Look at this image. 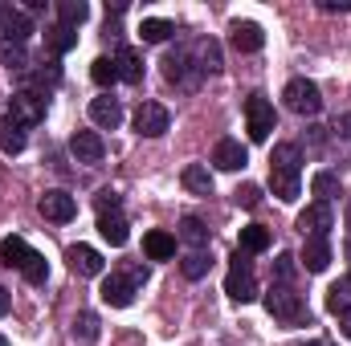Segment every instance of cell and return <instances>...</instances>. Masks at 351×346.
I'll list each match as a JSON object with an SVG mask.
<instances>
[{"mask_svg": "<svg viewBox=\"0 0 351 346\" xmlns=\"http://www.w3.org/2000/svg\"><path fill=\"white\" fill-rule=\"evenodd\" d=\"M335 135H339V139H351V110L335 118Z\"/></svg>", "mask_w": 351, "mask_h": 346, "instance_id": "cell-41", "label": "cell"}, {"mask_svg": "<svg viewBox=\"0 0 351 346\" xmlns=\"http://www.w3.org/2000/svg\"><path fill=\"white\" fill-rule=\"evenodd\" d=\"M176 237H180L184 245H192V249H208V228H204V220H196V216H184Z\"/></svg>", "mask_w": 351, "mask_h": 346, "instance_id": "cell-26", "label": "cell"}, {"mask_svg": "<svg viewBox=\"0 0 351 346\" xmlns=\"http://www.w3.org/2000/svg\"><path fill=\"white\" fill-rule=\"evenodd\" d=\"M265 310H269V318H278V322H286V326L306 322V306H302V293H294V285H269Z\"/></svg>", "mask_w": 351, "mask_h": 346, "instance_id": "cell-3", "label": "cell"}, {"mask_svg": "<svg viewBox=\"0 0 351 346\" xmlns=\"http://www.w3.org/2000/svg\"><path fill=\"white\" fill-rule=\"evenodd\" d=\"M25 143H29V127H21L12 114H4V118H0V151H4V155H21Z\"/></svg>", "mask_w": 351, "mask_h": 346, "instance_id": "cell-20", "label": "cell"}, {"mask_svg": "<svg viewBox=\"0 0 351 346\" xmlns=\"http://www.w3.org/2000/svg\"><path fill=\"white\" fill-rule=\"evenodd\" d=\"M343 220H348V237H351V191H348V204H343Z\"/></svg>", "mask_w": 351, "mask_h": 346, "instance_id": "cell-44", "label": "cell"}, {"mask_svg": "<svg viewBox=\"0 0 351 346\" xmlns=\"http://www.w3.org/2000/svg\"><path fill=\"white\" fill-rule=\"evenodd\" d=\"M245 131L254 143H265L269 131H274V102L265 94H250L245 98Z\"/></svg>", "mask_w": 351, "mask_h": 346, "instance_id": "cell-6", "label": "cell"}, {"mask_svg": "<svg viewBox=\"0 0 351 346\" xmlns=\"http://www.w3.org/2000/svg\"><path fill=\"white\" fill-rule=\"evenodd\" d=\"M302 269L306 273H323L327 265H331V241L327 237H306L302 241Z\"/></svg>", "mask_w": 351, "mask_h": 346, "instance_id": "cell-17", "label": "cell"}, {"mask_svg": "<svg viewBox=\"0 0 351 346\" xmlns=\"http://www.w3.org/2000/svg\"><path fill=\"white\" fill-rule=\"evenodd\" d=\"M8 310H12V293H8V289H4V285H0V318H4V314H8Z\"/></svg>", "mask_w": 351, "mask_h": 346, "instance_id": "cell-42", "label": "cell"}, {"mask_svg": "<svg viewBox=\"0 0 351 346\" xmlns=\"http://www.w3.org/2000/svg\"><path fill=\"white\" fill-rule=\"evenodd\" d=\"M176 33V25L172 21H160V16H147L143 25H139V37L147 41V45H160V41H168Z\"/></svg>", "mask_w": 351, "mask_h": 346, "instance_id": "cell-29", "label": "cell"}, {"mask_svg": "<svg viewBox=\"0 0 351 346\" xmlns=\"http://www.w3.org/2000/svg\"><path fill=\"white\" fill-rule=\"evenodd\" d=\"M311 191L319 196V204H331L335 196H339V175L335 172H319L311 179Z\"/></svg>", "mask_w": 351, "mask_h": 346, "instance_id": "cell-33", "label": "cell"}, {"mask_svg": "<svg viewBox=\"0 0 351 346\" xmlns=\"http://www.w3.org/2000/svg\"><path fill=\"white\" fill-rule=\"evenodd\" d=\"M90 78H94V86H114L119 82V70H114V57H94V66H90Z\"/></svg>", "mask_w": 351, "mask_h": 346, "instance_id": "cell-34", "label": "cell"}, {"mask_svg": "<svg viewBox=\"0 0 351 346\" xmlns=\"http://www.w3.org/2000/svg\"><path fill=\"white\" fill-rule=\"evenodd\" d=\"M86 16H90V8L82 4V0H58V25H70V29H78Z\"/></svg>", "mask_w": 351, "mask_h": 346, "instance_id": "cell-32", "label": "cell"}, {"mask_svg": "<svg viewBox=\"0 0 351 346\" xmlns=\"http://www.w3.org/2000/svg\"><path fill=\"white\" fill-rule=\"evenodd\" d=\"M98 338H102V322H98V314H90V310H82V314L74 318V343L94 346Z\"/></svg>", "mask_w": 351, "mask_h": 346, "instance_id": "cell-25", "label": "cell"}, {"mask_svg": "<svg viewBox=\"0 0 351 346\" xmlns=\"http://www.w3.org/2000/svg\"><path fill=\"white\" fill-rule=\"evenodd\" d=\"M192 62H196V70L200 74H221V45L217 41H196V49H192Z\"/></svg>", "mask_w": 351, "mask_h": 346, "instance_id": "cell-23", "label": "cell"}, {"mask_svg": "<svg viewBox=\"0 0 351 346\" xmlns=\"http://www.w3.org/2000/svg\"><path fill=\"white\" fill-rule=\"evenodd\" d=\"M8 114H12L21 127H37V122L45 118V94H37V90H16Z\"/></svg>", "mask_w": 351, "mask_h": 346, "instance_id": "cell-10", "label": "cell"}, {"mask_svg": "<svg viewBox=\"0 0 351 346\" xmlns=\"http://www.w3.org/2000/svg\"><path fill=\"white\" fill-rule=\"evenodd\" d=\"M45 45H49L53 53H70V49L78 45V29H70V25H53V29L45 33Z\"/></svg>", "mask_w": 351, "mask_h": 346, "instance_id": "cell-28", "label": "cell"}, {"mask_svg": "<svg viewBox=\"0 0 351 346\" xmlns=\"http://www.w3.org/2000/svg\"><path fill=\"white\" fill-rule=\"evenodd\" d=\"M282 98H286V106H290L294 114H302V118H315V114L323 110V94H319V86H315L311 78H290L286 90H282Z\"/></svg>", "mask_w": 351, "mask_h": 346, "instance_id": "cell-5", "label": "cell"}, {"mask_svg": "<svg viewBox=\"0 0 351 346\" xmlns=\"http://www.w3.org/2000/svg\"><path fill=\"white\" fill-rule=\"evenodd\" d=\"M233 200H237L241 208H258V204H262V187H258V183H241V187L233 191Z\"/></svg>", "mask_w": 351, "mask_h": 346, "instance_id": "cell-38", "label": "cell"}, {"mask_svg": "<svg viewBox=\"0 0 351 346\" xmlns=\"http://www.w3.org/2000/svg\"><path fill=\"white\" fill-rule=\"evenodd\" d=\"M37 212H41L45 220H53V224H70V220L78 216V200H74L70 191L53 187V191H45V196L37 200Z\"/></svg>", "mask_w": 351, "mask_h": 346, "instance_id": "cell-8", "label": "cell"}, {"mask_svg": "<svg viewBox=\"0 0 351 346\" xmlns=\"http://www.w3.org/2000/svg\"><path fill=\"white\" fill-rule=\"evenodd\" d=\"M143 253H147L152 261H172L176 257V237L164 232V228L147 232V237H143Z\"/></svg>", "mask_w": 351, "mask_h": 346, "instance_id": "cell-22", "label": "cell"}, {"mask_svg": "<svg viewBox=\"0 0 351 346\" xmlns=\"http://www.w3.org/2000/svg\"><path fill=\"white\" fill-rule=\"evenodd\" d=\"M114 208H119V191L102 187V191H98V212H114Z\"/></svg>", "mask_w": 351, "mask_h": 346, "instance_id": "cell-39", "label": "cell"}, {"mask_svg": "<svg viewBox=\"0 0 351 346\" xmlns=\"http://www.w3.org/2000/svg\"><path fill=\"white\" fill-rule=\"evenodd\" d=\"M229 41H233V49L237 53H258L265 45V33L258 21H233V29H229Z\"/></svg>", "mask_w": 351, "mask_h": 346, "instance_id": "cell-14", "label": "cell"}, {"mask_svg": "<svg viewBox=\"0 0 351 346\" xmlns=\"http://www.w3.org/2000/svg\"><path fill=\"white\" fill-rule=\"evenodd\" d=\"M339 330H343V338H351V310L339 314Z\"/></svg>", "mask_w": 351, "mask_h": 346, "instance_id": "cell-43", "label": "cell"}, {"mask_svg": "<svg viewBox=\"0 0 351 346\" xmlns=\"http://www.w3.org/2000/svg\"><path fill=\"white\" fill-rule=\"evenodd\" d=\"M323 12H351V0H319Z\"/></svg>", "mask_w": 351, "mask_h": 346, "instance_id": "cell-40", "label": "cell"}, {"mask_svg": "<svg viewBox=\"0 0 351 346\" xmlns=\"http://www.w3.org/2000/svg\"><path fill=\"white\" fill-rule=\"evenodd\" d=\"M298 175H302V151L294 143H278L274 155H269V187L282 204H294L298 200Z\"/></svg>", "mask_w": 351, "mask_h": 346, "instance_id": "cell-1", "label": "cell"}, {"mask_svg": "<svg viewBox=\"0 0 351 346\" xmlns=\"http://www.w3.org/2000/svg\"><path fill=\"white\" fill-rule=\"evenodd\" d=\"M245 163H250V155H245V147H241L237 139H221V143H217L213 168H221V172H241Z\"/></svg>", "mask_w": 351, "mask_h": 346, "instance_id": "cell-18", "label": "cell"}, {"mask_svg": "<svg viewBox=\"0 0 351 346\" xmlns=\"http://www.w3.org/2000/svg\"><path fill=\"white\" fill-rule=\"evenodd\" d=\"M102 302L106 306H114V310H127L131 302H135V281L131 277H123V273H110L106 281H102Z\"/></svg>", "mask_w": 351, "mask_h": 346, "instance_id": "cell-13", "label": "cell"}, {"mask_svg": "<svg viewBox=\"0 0 351 346\" xmlns=\"http://www.w3.org/2000/svg\"><path fill=\"white\" fill-rule=\"evenodd\" d=\"M66 261H70V269H74L78 277H102V269H106L102 253L90 249V245H74V249L66 253Z\"/></svg>", "mask_w": 351, "mask_h": 346, "instance_id": "cell-16", "label": "cell"}, {"mask_svg": "<svg viewBox=\"0 0 351 346\" xmlns=\"http://www.w3.org/2000/svg\"><path fill=\"white\" fill-rule=\"evenodd\" d=\"M0 346H8V338H4V334H0Z\"/></svg>", "mask_w": 351, "mask_h": 346, "instance_id": "cell-45", "label": "cell"}, {"mask_svg": "<svg viewBox=\"0 0 351 346\" xmlns=\"http://www.w3.org/2000/svg\"><path fill=\"white\" fill-rule=\"evenodd\" d=\"M225 293L233 302H254L258 297V277H254V265H250V253H233V265H229V277H225Z\"/></svg>", "mask_w": 351, "mask_h": 346, "instance_id": "cell-4", "label": "cell"}, {"mask_svg": "<svg viewBox=\"0 0 351 346\" xmlns=\"http://www.w3.org/2000/svg\"><path fill=\"white\" fill-rule=\"evenodd\" d=\"M114 70H119V82H143V57H139V49L123 45L114 53Z\"/></svg>", "mask_w": 351, "mask_h": 346, "instance_id": "cell-21", "label": "cell"}, {"mask_svg": "<svg viewBox=\"0 0 351 346\" xmlns=\"http://www.w3.org/2000/svg\"><path fill=\"white\" fill-rule=\"evenodd\" d=\"M164 78L180 90H196L200 86V70H196V62H192V49H172L168 57H164Z\"/></svg>", "mask_w": 351, "mask_h": 346, "instance_id": "cell-7", "label": "cell"}, {"mask_svg": "<svg viewBox=\"0 0 351 346\" xmlns=\"http://www.w3.org/2000/svg\"><path fill=\"white\" fill-rule=\"evenodd\" d=\"M90 122L102 127V131H114V127L123 122V102L110 98V94H98V98L90 102Z\"/></svg>", "mask_w": 351, "mask_h": 346, "instance_id": "cell-15", "label": "cell"}, {"mask_svg": "<svg viewBox=\"0 0 351 346\" xmlns=\"http://www.w3.org/2000/svg\"><path fill=\"white\" fill-rule=\"evenodd\" d=\"M0 265H8V269H21L29 285H45V281H49V261L41 257L37 249H29L21 237H8V241H0Z\"/></svg>", "mask_w": 351, "mask_h": 346, "instance_id": "cell-2", "label": "cell"}, {"mask_svg": "<svg viewBox=\"0 0 351 346\" xmlns=\"http://www.w3.org/2000/svg\"><path fill=\"white\" fill-rule=\"evenodd\" d=\"M0 66L25 74V70H29V53H25V45H16V41H0Z\"/></svg>", "mask_w": 351, "mask_h": 346, "instance_id": "cell-31", "label": "cell"}, {"mask_svg": "<svg viewBox=\"0 0 351 346\" xmlns=\"http://www.w3.org/2000/svg\"><path fill=\"white\" fill-rule=\"evenodd\" d=\"M180 183H184L192 196H213V175H208L204 163H188L184 175H180Z\"/></svg>", "mask_w": 351, "mask_h": 346, "instance_id": "cell-24", "label": "cell"}, {"mask_svg": "<svg viewBox=\"0 0 351 346\" xmlns=\"http://www.w3.org/2000/svg\"><path fill=\"white\" fill-rule=\"evenodd\" d=\"M208 265H213V261H208V249H188V253L180 257V273H184L188 281H200V277L208 273Z\"/></svg>", "mask_w": 351, "mask_h": 346, "instance_id": "cell-27", "label": "cell"}, {"mask_svg": "<svg viewBox=\"0 0 351 346\" xmlns=\"http://www.w3.org/2000/svg\"><path fill=\"white\" fill-rule=\"evenodd\" d=\"M290 277H294V257L278 253V261H274V285H290Z\"/></svg>", "mask_w": 351, "mask_h": 346, "instance_id": "cell-37", "label": "cell"}, {"mask_svg": "<svg viewBox=\"0 0 351 346\" xmlns=\"http://www.w3.org/2000/svg\"><path fill=\"white\" fill-rule=\"evenodd\" d=\"M21 78H25V82H37L41 90H53L62 82V70H58V62H45V70H25Z\"/></svg>", "mask_w": 351, "mask_h": 346, "instance_id": "cell-35", "label": "cell"}, {"mask_svg": "<svg viewBox=\"0 0 351 346\" xmlns=\"http://www.w3.org/2000/svg\"><path fill=\"white\" fill-rule=\"evenodd\" d=\"M348 285H351V277H348Z\"/></svg>", "mask_w": 351, "mask_h": 346, "instance_id": "cell-46", "label": "cell"}, {"mask_svg": "<svg viewBox=\"0 0 351 346\" xmlns=\"http://www.w3.org/2000/svg\"><path fill=\"white\" fill-rule=\"evenodd\" d=\"M265 249H269V232H265L262 224H245L241 228V253L254 257V253H265Z\"/></svg>", "mask_w": 351, "mask_h": 346, "instance_id": "cell-30", "label": "cell"}, {"mask_svg": "<svg viewBox=\"0 0 351 346\" xmlns=\"http://www.w3.org/2000/svg\"><path fill=\"white\" fill-rule=\"evenodd\" d=\"M327 310H331L335 318H339L343 310H351V285L348 281H335V285L327 289Z\"/></svg>", "mask_w": 351, "mask_h": 346, "instance_id": "cell-36", "label": "cell"}, {"mask_svg": "<svg viewBox=\"0 0 351 346\" xmlns=\"http://www.w3.org/2000/svg\"><path fill=\"white\" fill-rule=\"evenodd\" d=\"M98 232H102V241L110 245V249H123L127 241H131V224H127V216L114 208V212H98Z\"/></svg>", "mask_w": 351, "mask_h": 346, "instance_id": "cell-12", "label": "cell"}, {"mask_svg": "<svg viewBox=\"0 0 351 346\" xmlns=\"http://www.w3.org/2000/svg\"><path fill=\"white\" fill-rule=\"evenodd\" d=\"M70 151H74V159H78V163H102V155H106V147H102L98 131H78V135L70 139Z\"/></svg>", "mask_w": 351, "mask_h": 346, "instance_id": "cell-19", "label": "cell"}, {"mask_svg": "<svg viewBox=\"0 0 351 346\" xmlns=\"http://www.w3.org/2000/svg\"><path fill=\"white\" fill-rule=\"evenodd\" d=\"M298 228H302V237H331V228H335L331 204H311V208L298 216Z\"/></svg>", "mask_w": 351, "mask_h": 346, "instance_id": "cell-11", "label": "cell"}, {"mask_svg": "<svg viewBox=\"0 0 351 346\" xmlns=\"http://www.w3.org/2000/svg\"><path fill=\"white\" fill-rule=\"evenodd\" d=\"M168 127H172L168 106H160V102H143V106L135 110V131H139L143 139H160V135H168Z\"/></svg>", "mask_w": 351, "mask_h": 346, "instance_id": "cell-9", "label": "cell"}]
</instances>
